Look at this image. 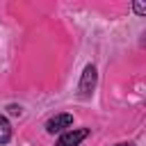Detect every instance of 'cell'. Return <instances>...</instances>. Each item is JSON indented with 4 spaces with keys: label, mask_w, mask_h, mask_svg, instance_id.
<instances>
[{
    "label": "cell",
    "mask_w": 146,
    "mask_h": 146,
    "mask_svg": "<svg viewBox=\"0 0 146 146\" xmlns=\"http://www.w3.org/2000/svg\"><path fill=\"white\" fill-rule=\"evenodd\" d=\"M96 84H98V71H96V64H87L80 73V82H78V91H80V98H91V94L96 91Z\"/></svg>",
    "instance_id": "cell-1"
},
{
    "label": "cell",
    "mask_w": 146,
    "mask_h": 146,
    "mask_svg": "<svg viewBox=\"0 0 146 146\" xmlns=\"http://www.w3.org/2000/svg\"><path fill=\"white\" fill-rule=\"evenodd\" d=\"M73 128V114L68 112H59L55 116H50L46 121V132L48 135H57V132H66Z\"/></svg>",
    "instance_id": "cell-2"
},
{
    "label": "cell",
    "mask_w": 146,
    "mask_h": 146,
    "mask_svg": "<svg viewBox=\"0 0 146 146\" xmlns=\"http://www.w3.org/2000/svg\"><path fill=\"white\" fill-rule=\"evenodd\" d=\"M89 135H91V128H71V130L59 135L55 146H80Z\"/></svg>",
    "instance_id": "cell-3"
},
{
    "label": "cell",
    "mask_w": 146,
    "mask_h": 146,
    "mask_svg": "<svg viewBox=\"0 0 146 146\" xmlns=\"http://www.w3.org/2000/svg\"><path fill=\"white\" fill-rule=\"evenodd\" d=\"M11 132H14V130H11L9 119L0 114V146H7V144L11 141Z\"/></svg>",
    "instance_id": "cell-4"
},
{
    "label": "cell",
    "mask_w": 146,
    "mask_h": 146,
    "mask_svg": "<svg viewBox=\"0 0 146 146\" xmlns=\"http://www.w3.org/2000/svg\"><path fill=\"white\" fill-rule=\"evenodd\" d=\"M132 11H135L137 16H146V5H144L141 0H135V2H132Z\"/></svg>",
    "instance_id": "cell-5"
},
{
    "label": "cell",
    "mask_w": 146,
    "mask_h": 146,
    "mask_svg": "<svg viewBox=\"0 0 146 146\" xmlns=\"http://www.w3.org/2000/svg\"><path fill=\"white\" fill-rule=\"evenodd\" d=\"M7 112H9L11 116H23V107L16 105V103H9V105H7Z\"/></svg>",
    "instance_id": "cell-6"
},
{
    "label": "cell",
    "mask_w": 146,
    "mask_h": 146,
    "mask_svg": "<svg viewBox=\"0 0 146 146\" xmlns=\"http://www.w3.org/2000/svg\"><path fill=\"white\" fill-rule=\"evenodd\" d=\"M114 146H135L132 141H121V144H114Z\"/></svg>",
    "instance_id": "cell-7"
}]
</instances>
